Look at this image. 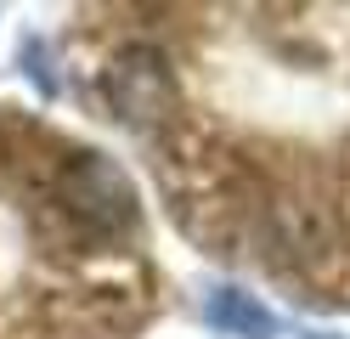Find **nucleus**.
<instances>
[{
	"mask_svg": "<svg viewBox=\"0 0 350 339\" xmlns=\"http://www.w3.org/2000/svg\"><path fill=\"white\" fill-rule=\"evenodd\" d=\"M107 108L119 113V119L130 125H159L175 113V102H181V90H175V68L152 51V45H124V51L107 62Z\"/></svg>",
	"mask_w": 350,
	"mask_h": 339,
	"instance_id": "f257e3e1",
	"label": "nucleus"
},
{
	"mask_svg": "<svg viewBox=\"0 0 350 339\" xmlns=\"http://www.w3.org/2000/svg\"><path fill=\"white\" fill-rule=\"evenodd\" d=\"M57 192H62V203H68L74 215L96 221V226H119V221L136 215L130 210V203H136L130 198V181L119 175L113 158H102V153H79L74 164H62Z\"/></svg>",
	"mask_w": 350,
	"mask_h": 339,
	"instance_id": "f03ea898",
	"label": "nucleus"
},
{
	"mask_svg": "<svg viewBox=\"0 0 350 339\" xmlns=\"http://www.w3.org/2000/svg\"><path fill=\"white\" fill-rule=\"evenodd\" d=\"M204 316L215 334H232V339H277L282 334V316L249 288H215L204 300Z\"/></svg>",
	"mask_w": 350,
	"mask_h": 339,
	"instance_id": "7ed1b4c3",
	"label": "nucleus"
},
{
	"mask_svg": "<svg viewBox=\"0 0 350 339\" xmlns=\"http://www.w3.org/2000/svg\"><path fill=\"white\" fill-rule=\"evenodd\" d=\"M311 339H322V334H311ZM327 339H334V334H327Z\"/></svg>",
	"mask_w": 350,
	"mask_h": 339,
	"instance_id": "20e7f679",
	"label": "nucleus"
}]
</instances>
